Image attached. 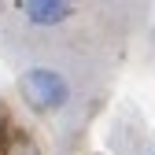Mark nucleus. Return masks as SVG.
I'll return each instance as SVG.
<instances>
[{
  "mask_svg": "<svg viewBox=\"0 0 155 155\" xmlns=\"http://www.w3.org/2000/svg\"><path fill=\"white\" fill-rule=\"evenodd\" d=\"M18 92H22L26 107L33 111H55L70 100V81L52 70V67H30L22 78H18Z\"/></svg>",
  "mask_w": 155,
  "mask_h": 155,
  "instance_id": "1",
  "label": "nucleus"
},
{
  "mask_svg": "<svg viewBox=\"0 0 155 155\" xmlns=\"http://www.w3.org/2000/svg\"><path fill=\"white\" fill-rule=\"evenodd\" d=\"M22 15L33 26H59L74 15V4H67V0H26Z\"/></svg>",
  "mask_w": 155,
  "mask_h": 155,
  "instance_id": "2",
  "label": "nucleus"
},
{
  "mask_svg": "<svg viewBox=\"0 0 155 155\" xmlns=\"http://www.w3.org/2000/svg\"><path fill=\"white\" fill-rule=\"evenodd\" d=\"M151 155H155V151H151Z\"/></svg>",
  "mask_w": 155,
  "mask_h": 155,
  "instance_id": "3",
  "label": "nucleus"
}]
</instances>
